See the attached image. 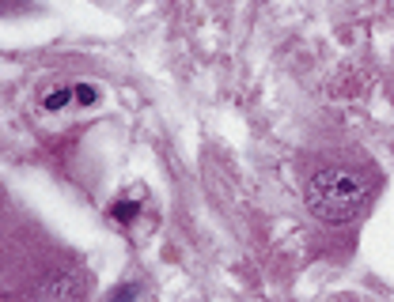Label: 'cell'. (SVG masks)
I'll list each match as a JSON object with an SVG mask.
<instances>
[{"label": "cell", "mask_w": 394, "mask_h": 302, "mask_svg": "<svg viewBox=\"0 0 394 302\" xmlns=\"http://www.w3.org/2000/svg\"><path fill=\"white\" fill-rule=\"evenodd\" d=\"M137 212H140V208H137V200H118L114 208H110V215H114L118 223H133V220H137Z\"/></svg>", "instance_id": "277c9868"}, {"label": "cell", "mask_w": 394, "mask_h": 302, "mask_svg": "<svg viewBox=\"0 0 394 302\" xmlns=\"http://www.w3.org/2000/svg\"><path fill=\"white\" fill-rule=\"evenodd\" d=\"M73 99H76L73 87H53L50 95H42V106H46V110H65Z\"/></svg>", "instance_id": "3957f363"}, {"label": "cell", "mask_w": 394, "mask_h": 302, "mask_svg": "<svg viewBox=\"0 0 394 302\" xmlns=\"http://www.w3.org/2000/svg\"><path fill=\"white\" fill-rule=\"evenodd\" d=\"M83 291H88V276H83V272H65L57 284H50V291H46V295H50L53 302H76Z\"/></svg>", "instance_id": "7a4b0ae2"}, {"label": "cell", "mask_w": 394, "mask_h": 302, "mask_svg": "<svg viewBox=\"0 0 394 302\" xmlns=\"http://www.w3.org/2000/svg\"><path fill=\"white\" fill-rule=\"evenodd\" d=\"M73 95H76V102H80V106H95V102H99V91H95L91 83H76Z\"/></svg>", "instance_id": "5b68a950"}, {"label": "cell", "mask_w": 394, "mask_h": 302, "mask_svg": "<svg viewBox=\"0 0 394 302\" xmlns=\"http://www.w3.org/2000/svg\"><path fill=\"white\" fill-rule=\"evenodd\" d=\"M140 295V287L137 284H122V287H118V291L110 295V302H133Z\"/></svg>", "instance_id": "8992f818"}, {"label": "cell", "mask_w": 394, "mask_h": 302, "mask_svg": "<svg viewBox=\"0 0 394 302\" xmlns=\"http://www.w3.org/2000/svg\"><path fill=\"white\" fill-rule=\"evenodd\" d=\"M372 197V178L353 166H322L307 181V208L322 223H349Z\"/></svg>", "instance_id": "6da1fadb"}]
</instances>
